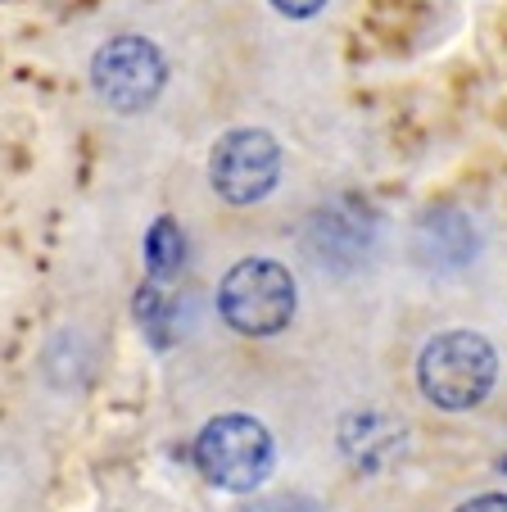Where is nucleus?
Instances as JSON below:
<instances>
[{"label":"nucleus","mask_w":507,"mask_h":512,"mask_svg":"<svg viewBox=\"0 0 507 512\" xmlns=\"http://www.w3.org/2000/svg\"><path fill=\"white\" fill-rule=\"evenodd\" d=\"M498 472H507V454H503V458H498Z\"/></svg>","instance_id":"nucleus-13"},{"label":"nucleus","mask_w":507,"mask_h":512,"mask_svg":"<svg viewBox=\"0 0 507 512\" xmlns=\"http://www.w3.org/2000/svg\"><path fill=\"white\" fill-rule=\"evenodd\" d=\"M299 309V290L286 263L277 259H240L227 268L218 286V313L240 336H281Z\"/></svg>","instance_id":"nucleus-3"},{"label":"nucleus","mask_w":507,"mask_h":512,"mask_svg":"<svg viewBox=\"0 0 507 512\" xmlns=\"http://www.w3.org/2000/svg\"><path fill=\"white\" fill-rule=\"evenodd\" d=\"M136 318H141V331L154 340L159 349H168V322H173V309H168V300H163V286L159 281H145L141 295H136Z\"/></svg>","instance_id":"nucleus-9"},{"label":"nucleus","mask_w":507,"mask_h":512,"mask_svg":"<svg viewBox=\"0 0 507 512\" xmlns=\"http://www.w3.org/2000/svg\"><path fill=\"white\" fill-rule=\"evenodd\" d=\"M326 5H331V0H272V10L286 14V19H313Z\"/></svg>","instance_id":"nucleus-11"},{"label":"nucleus","mask_w":507,"mask_h":512,"mask_svg":"<svg viewBox=\"0 0 507 512\" xmlns=\"http://www.w3.org/2000/svg\"><path fill=\"white\" fill-rule=\"evenodd\" d=\"M141 259H145L150 281H159V286L177 281V272H182V263H186V232H182V223H177L173 213H159V218L150 223L145 245H141Z\"/></svg>","instance_id":"nucleus-8"},{"label":"nucleus","mask_w":507,"mask_h":512,"mask_svg":"<svg viewBox=\"0 0 507 512\" xmlns=\"http://www.w3.org/2000/svg\"><path fill=\"white\" fill-rule=\"evenodd\" d=\"M163 82H168V59L150 37H136V32L109 37L91 59V91L114 114L150 109L163 96Z\"/></svg>","instance_id":"nucleus-4"},{"label":"nucleus","mask_w":507,"mask_h":512,"mask_svg":"<svg viewBox=\"0 0 507 512\" xmlns=\"http://www.w3.org/2000/svg\"><path fill=\"white\" fill-rule=\"evenodd\" d=\"M304 245L322 268L345 272L367 254L372 227H367V218H358L354 209H345V204H322L304 227Z\"/></svg>","instance_id":"nucleus-7"},{"label":"nucleus","mask_w":507,"mask_h":512,"mask_svg":"<svg viewBox=\"0 0 507 512\" xmlns=\"http://www.w3.org/2000/svg\"><path fill=\"white\" fill-rule=\"evenodd\" d=\"M195 467L227 494H254L277 467L272 431L249 413H218L195 435Z\"/></svg>","instance_id":"nucleus-2"},{"label":"nucleus","mask_w":507,"mask_h":512,"mask_svg":"<svg viewBox=\"0 0 507 512\" xmlns=\"http://www.w3.org/2000/svg\"><path fill=\"white\" fill-rule=\"evenodd\" d=\"M277 182L281 145L268 127H231L209 150V186L218 191V200L236 204V209L268 200Z\"/></svg>","instance_id":"nucleus-5"},{"label":"nucleus","mask_w":507,"mask_h":512,"mask_svg":"<svg viewBox=\"0 0 507 512\" xmlns=\"http://www.w3.org/2000/svg\"><path fill=\"white\" fill-rule=\"evenodd\" d=\"M458 512H507V494H476Z\"/></svg>","instance_id":"nucleus-12"},{"label":"nucleus","mask_w":507,"mask_h":512,"mask_svg":"<svg viewBox=\"0 0 507 512\" xmlns=\"http://www.w3.org/2000/svg\"><path fill=\"white\" fill-rule=\"evenodd\" d=\"M498 381V349L480 331H440L417 354V386L444 413H467L489 399Z\"/></svg>","instance_id":"nucleus-1"},{"label":"nucleus","mask_w":507,"mask_h":512,"mask_svg":"<svg viewBox=\"0 0 507 512\" xmlns=\"http://www.w3.org/2000/svg\"><path fill=\"white\" fill-rule=\"evenodd\" d=\"M480 254V232L462 209H426L412 227V259L426 272H462Z\"/></svg>","instance_id":"nucleus-6"},{"label":"nucleus","mask_w":507,"mask_h":512,"mask_svg":"<svg viewBox=\"0 0 507 512\" xmlns=\"http://www.w3.org/2000/svg\"><path fill=\"white\" fill-rule=\"evenodd\" d=\"M240 512H326V508L317 499H308V494H272V499L245 503Z\"/></svg>","instance_id":"nucleus-10"}]
</instances>
